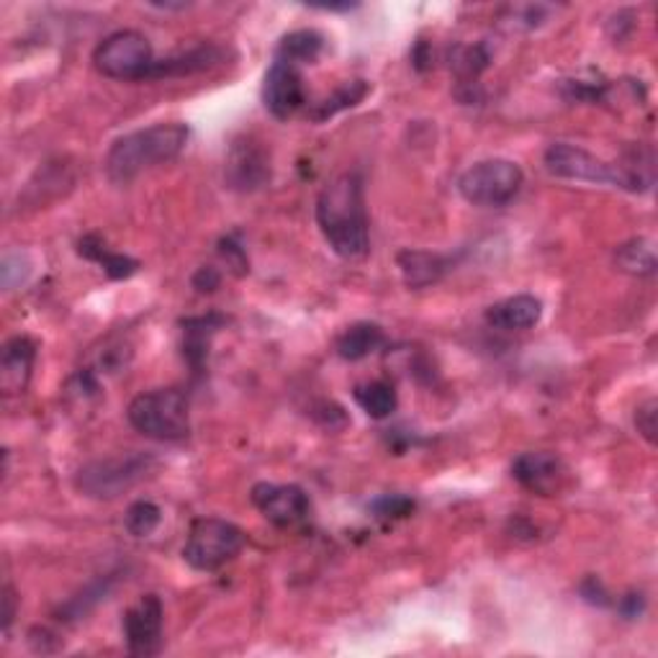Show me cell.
Returning <instances> with one entry per match:
<instances>
[{"instance_id":"cell-2","label":"cell","mask_w":658,"mask_h":658,"mask_svg":"<svg viewBox=\"0 0 658 658\" xmlns=\"http://www.w3.org/2000/svg\"><path fill=\"white\" fill-rule=\"evenodd\" d=\"M190 129L183 122L152 124L147 129L132 132L111 145L105 158V173L113 183L126 186L145 170L173 162L186 150Z\"/></svg>"},{"instance_id":"cell-8","label":"cell","mask_w":658,"mask_h":658,"mask_svg":"<svg viewBox=\"0 0 658 658\" xmlns=\"http://www.w3.org/2000/svg\"><path fill=\"white\" fill-rule=\"evenodd\" d=\"M154 461L150 456H124V458H105L85 465L77 473V489L90 499H116L124 492H129L134 484L150 473Z\"/></svg>"},{"instance_id":"cell-3","label":"cell","mask_w":658,"mask_h":658,"mask_svg":"<svg viewBox=\"0 0 658 658\" xmlns=\"http://www.w3.org/2000/svg\"><path fill=\"white\" fill-rule=\"evenodd\" d=\"M126 417L139 435L158 443H178L190 433V405L181 388H154L134 396Z\"/></svg>"},{"instance_id":"cell-6","label":"cell","mask_w":658,"mask_h":658,"mask_svg":"<svg viewBox=\"0 0 658 658\" xmlns=\"http://www.w3.org/2000/svg\"><path fill=\"white\" fill-rule=\"evenodd\" d=\"M546 170L550 175L561 181H579V183H597V186L625 188L638 194V186L628 175L622 165H612L597 154H592L584 147L569 145V141H556L546 150Z\"/></svg>"},{"instance_id":"cell-21","label":"cell","mask_w":658,"mask_h":658,"mask_svg":"<svg viewBox=\"0 0 658 658\" xmlns=\"http://www.w3.org/2000/svg\"><path fill=\"white\" fill-rule=\"evenodd\" d=\"M324 39L322 34L311 32V28H301V32H291L281 39L278 45V60L291 62V65H311L316 57L322 54Z\"/></svg>"},{"instance_id":"cell-22","label":"cell","mask_w":658,"mask_h":658,"mask_svg":"<svg viewBox=\"0 0 658 658\" xmlns=\"http://www.w3.org/2000/svg\"><path fill=\"white\" fill-rule=\"evenodd\" d=\"M356 401L371 420H386V417L396 412V405H399L394 386L388 384V381H368V384H360L356 388Z\"/></svg>"},{"instance_id":"cell-5","label":"cell","mask_w":658,"mask_h":658,"mask_svg":"<svg viewBox=\"0 0 658 658\" xmlns=\"http://www.w3.org/2000/svg\"><path fill=\"white\" fill-rule=\"evenodd\" d=\"M243 548L245 533L235 522L222 518H201L188 530L183 558H186L190 569L211 574V571H219L222 566L235 561Z\"/></svg>"},{"instance_id":"cell-20","label":"cell","mask_w":658,"mask_h":658,"mask_svg":"<svg viewBox=\"0 0 658 658\" xmlns=\"http://www.w3.org/2000/svg\"><path fill=\"white\" fill-rule=\"evenodd\" d=\"M77 252H80L83 258L94 260V263H101L103 271L109 273V278H113V281L129 278V275L139 271L137 260L126 258V254H119V252H109V250H105L103 239L98 235L83 237L80 243H77Z\"/></svg>"},{"instance_id":"cell-18","label":"cell","mask_w":658,"mask_h":658,"mask_svg":"<svg viewBox=\"0 0 658 658\" xmlns=\"http://www.w3.org/2000/svg\"><path fill=\"white\" fill-rule=\"evenodd\" d=\"M386 335L376 322H358L337 337V356L343 360H363L384 348Z\"/></svg>"},{"instance_id":"cell-9","label":"cell","mask_w":658,"mask_h":658,"mask_svg":"<svg viewBox=\"0 0 658 658\" xmlns=\"http://www.w3.org/2000/svg\"><path fill=\"white\" fill-rule=\"evenodd\" d=\"M226 186L232 190H243V194H252V190L268 186L271 181V154L263 147V141L254 139L252 134H245L232 141L229 154H226L224 165Z\"/></svg>"},{"instance_id":"cell-15","label":"cell","mask_w":658,"mask_h":658,"mask_svg":"<svg viewBox=\"0 0 658 658\" xmlns=\"http://www.w3.org/2000/svg\"><path fill=\"white\" fill-rule=\"evenodd\" d=\"M396 265H399L405 286L412 288V291H420V288H427L433 286V283L443 281V275L450 271L452 260L448 254L440 252L401 250L396 254Z\"/></svg>"},{"instance_id":"cell-24","label":"cell","mask_w":658,"mask_h":658,"mask_svg":"<svg viewBox=\"0 0 658 658\" xmlns=\"http://www.w3.org/2000/svg\"><path fill=\"white\" fill-rule=\"evenodd\" d=\"M614 260H618L620 271L631 275H650L656 271L654 247L643 243V239H633V243L622 245L618 254H614Z\"/></svg>"},{"instance_id":"cell-33","label":"cell","mask_w":658,"mask_h":658,"mask_svg":"<svg viewBox=\"0 0 658 658\" xmlns=\"http://www.w3.org/2000/svg\"><path fill=\"white\" fill-rule=\"evenodd\" d=\"M13 618H16V594H13L11 584L3 586V628L5 633L11 631Z\"/></svg>"},{"instance_id":"cell-31","label":"cell","mask_w":658,"mask_h":658,"mask_svg":"<svg viewBox=\"0 0 658 658\" xmlns=\"http://www.w3.org/2000/svg\"><path fill=\"white\" fill-rule=\"evenodd\" d=\"M219 283H222V275L216 273V268H201V271L194 275V288L198 294L216 291Z\"/></svg>"},{"instance_id":"cell-26","label":"cell","mask_w":658,"mask_h":658,"mask_svg":"<svg viewBox=\"0 0 658 658\" xmlns=\"http://www.w3.org/2000/svg\"><path fill=\"white\" fill-rule=\"evenodd\" d=\"M486 65H489V52H486L481 45L461 47L456 49V54H452V70H456L465 83L476 80V77L486 70Z\"/></svg>"},{"instance_id":"cell-12","label":"cell","mask_w":658,"mask_h":658,"mask_svg":"<svg viewBox=\"0 0 658 658\" xmlns=\"http://www.w3.org/2000/svg\"><path fill=\"white\" fill-rule=\"evenodd\" d=\"M252 505L275 527H294L309 518V494L296 484H258L250 494Z\"/></svg>"},{"instance_id":"cell-32","label":"cell","mask_w":658,"mask_h":658,"mask_svg":"<svg viewBox=\"0 0 658 658\" xmlns=\"http://www.w3.org/2000/svg\"><path fill=\"white\" fill-rule=\"evenodd\" d=\"M643 607H646V599H643V594H628V597H622L620 603V612L625 614L628 620L638 618V614L643 612Z\"/></svg>"},{"instance_id":"cell-13","label":"cell","mask_w":658,"mask_h":658,"mask_svg":"<svg viewBox=\"0 0 658 658\" xmlns=\"http://www.w3.org/2000/svg\"><path fill=\"white\" fill-rule=\"evenodd\" d=\"M263 101L265 109L273 113L275 119L286 122L294 113H299L307 103V94H303V77L299 67L291 62L275 60L271 70L265 73L263 85Z\"/></svg>"},{"instance_id":"cell-30","label":"cell","mask_w":658,"mask_h":658,"mask_svg":"<svg viewBox=\"0 0 658 658\" xmlns=\"http://www.w3.org/2000/svg\"><path fill=\"white\" fill-rule=\"evenodd\" d=\"M219 252L224 254V260L229 263L232 268H235L237 275H245L247 273V254L239 245L232 243V239H224L222 247H219Z\"/></svg>"},{"instance_id":"cell-14","label":"cell","mask_w":658,"mask_h":658,"mask_svg":"<svg viewBox=\"0 0 658 658\" xmlns=\"http://www.w3.org/2000/svg\"><path fill=\"white\" fill-rule=\"evenodd\" d=\"M34 360H37V345L28 337H13L3 345L0 356V388L5 394H24L32 381Z\"/></svg>"},{"instance_id":"cell-23","label":"cell","mask_w":658,"mask_h":658,"mask_svg":"<svg viewBox=\"0 0 658 658\" xmlns=\"http://www.w3.org/2000/svg\"><path fill=\"white\" fill-rule=\"evenodd\" d=\"M368 90H371V85H368L365 80L345 83L343 88H337L335 94L327 98V101L320 103V109L311 113V119H314V122H327V119L335 116V113L348 111V109H352V105H358L368 96Z\"/></svg>"},{"instance_id":"cell-1","label":"cell","mask_w":658,"mask_h":658,"mask_svg":"<svg viewBox=\"0 0 658 658\" xmlns=\"http://www.w3.org/2000/svg\"><path fill=\"white\" fill-rule=\"evenodd\" d=\"M316 224L332 252L345 260H358L368 252L365 188L358 173L337 175L316 198Z\"/></svg>"},{"instance_id":"cell-4","label":"cell","mask_w":658,"mask_h":658,"mask_svg":"<svg viewBox=\"0 0 658 658\" xmlns=\"http://www.w3.org/2000/svg\"><path fill=\"white\" fill-rule=\"evenodd\" d=\"M522 186H525L522 167L505 158L481 160L458 178V190L465 201L484 209L507 207L520 196Z\"/></svg>"},{"instance_id":"cell-19","label":"cell","mask_w":658,"mask_h":658,"mask_svg":"<svg viewBox=\"0 0 658 658\" xmlns=\"http://www.w3.org/2000/svg\"><path fill=\"white\" fill-rule=\"evenodd\" d=\"M219 60H222V49L214 47V45L190 49V52H186V54H178V57H170V60L154 62L150 75H147V80H152V77H181V75L203 73V70L214 67Z\"/></svg>"},{"instance_id":"cell-11","label":"cell","mask_w":658,"mask_h":658,"mask_svg":"<svg viewBox=\"0 0 658 658\" xmlns=\"http://www.w3.org/2000/svg\"><path fill=\"white\" fill-rule=\"evenodd\" d=\"M512 476L522 489L537 494V497H556L569 484V469L556 452L530 450L514 458Z\"/></svg>"},{"instance_id":"cell-17","label":"cell","mask_w":658,"mask_h":658,"mask_svg":"<svg viewBox=\"0 0 658 658\" xmlns=\"http://www.w3.org/2000/svg\"><path fill=\"white\" fill-rule=\"evenodd\" d=\"M224 320L216 314L209 316H190L183 322V358L188 360L194 371H201V365L207 363L211 337L216 335Z\"/></svg>"},{"instance_id":"cell-25","label":"cell","mask_w":658,"mask_h":658,"mask_svg":"<svg viewBox=\"0 0 658 658\" xmlns=\"http://www.w3.org/2000/svg\"><path fill=\"white\" fill-rule=\"evenodd\" d=\"M126 530L134 537H150L154 530L160 527L162 522V509L154 505V501H147V499H139L134 501V505L126 509Z\"/></svg>"},{"instance_id":"cell-16","label":"cell","mask_w":658,"mask_h":658,"mask_svg":"<svg viewBox=\"0 0 658 658\" xmlns=\"http://www.w3.org/2000/svg\"><path fill=\"white\" fill-rule=\"evenodd\" d=\"M543 303L530 294L509 296L486 309V322L494 330H530L541 322Z\"/></svg>"},{"instance_id":"cell-29","label":"cell","mask_w":658,"mask_h":658,"mask_svg":"<svg viewBox=\"0 0 658 658\" xmlns=\"http://www.w3.org/2000/svg\"><path fill=\"white\" fill-rule=\"evenodd\" d=\"M582 597L589 605H597V607H607V605H610V594L605 592V584L599 582L597 576H589L582 584Z\"/></svg>"},{"instance_id":"cell-10","label":"cell","mask_w":658,"mask_h":658,"mask_svg":"<svg viewBox=\"0 0 658 658\" xmlns=\"http://www.w3.org/2000/svg\"><path fill=\"white\" fill-rule=\"evenodd\" d=\"M162 607L158 594H145L137 605L124 612V638L132 656H154L162 648Z\"/></svg>"},{"instance_id":"cell-28","label":"cell","mask_w":658,"mask_h":658,"mask_svg":"<svg viewBox=\"0 0 658 658\" xmlns=\"http://www.w3.org/2000/svg\"><path fill=\"white\" fill-rule=\"evenodd\" d=\"M635 427H638L643 440L656 445V433H658V405H656V399L643 401V405L635 409Z\"/></svg>"},{"instance_id":"cell-7","label":"cell","mask_w":658,"mask_h":658,"mask_svg":"<svg viewBox=\"0 0 658 658\" xmlns=\"http://www.w3.org/2000/svg\"><path fill=\"white\" fill-rule=\"evenodd\" d=\"M94 65L111 80H147L154 65L150 39L132 28L113 32L96 47Z\"/></svg>"},{"instance_id":"cell-27","label":"cell","mask_w":658,"mask_h":658,"mask_svg":"<svg viewBox=\"0 0 658 658\" xmlns=\"http://www.w3.org/2000/svg\"><path fill=\"white\" fill-rule=\"evenodd\" d=\"M414 499L405 497V494H386V497H378L371 505V512L381 520H405L414 512Z\"/></svg>"}]
</instances>
